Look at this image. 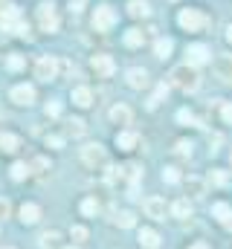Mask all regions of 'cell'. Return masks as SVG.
<instances>
[{
  "instance_id": "cell-1",
  "label": "cell",
  "mask_w": 232,
  "mask_h": 249,
  "mask_svg": "<svg viewBox=\"0 0 232 249\" xmlns=\"http://www.w3.org/2000/svg\"><path fill=\"white\" fill-rule=\"evenodd\" d=\"M169 78H172L174 87H177V90H183V93H194V90L200 87L197 67H192V64H180V67H174Z\"/></svg>"
},
{
  "instance_id": "cell-2",
  "label": "cell",
  "mask_w": 232,
  "mask_h": 249,
  "mask_svg": "<svg viewBox=\"0 0 232 249\" xmlns=\"http://www.w3.org/2000/svg\"><path fill=\"white\" fill-rule=\"evenodd\" d=\"M177 23H180V29H186V32H200V29L209 26V18H206L200 9H183V12L177 15Z\"/></svg>"
},
{
  "instance_id": "cell-3",
  "label": "cell",
  "mask_w": 232,
  "mask_h": 249,
  "mask_svg": "<svg viewBox=\"0 0 232 249\" xmlns=\"http://www.w3.org/2000/svg\"><path fill=\"white\" fill-rule=\"evenodd\" d=\"M81 162L90 165V168H99V165L108 162V154H105V148H102L99 142H90V145L81 148Z\"/></svg>"
},
{
  "instance_id": "cell-4",
  "label": "cell",
  "mask_w": 232,
  "mask_h": 249,
  "mask_svg": "<svg viewBox=\"0 0 232 249\" xmlns=\"http://www.w3.org/2000/svg\"><path fill=\"white\" fill-rule=\"evenodd\" d=\"M15 20H20V9L15 0H0V29L3 32H12Z\"/></svg>"
},
{
  "instance_id": "cell-5",
  "label": "cell",
  "mask_w": 232,
  "mask_h": 249,
  "mask_svg": "<svg viewBox=\"0 0 232 249\" xmlns=\"http://www.w3.org/2000/svg\"><path fill=\"white\" fill-rule=\"evenodd\" d=\"M38 23H41L44 32H56L58 29V12L50 0H44V3L38 6Z\"/></svg>"
},
{
  "instance_id": "cell-6",
  "label": "cell",
  "mask_w": 232,
  "mask_h": 249,
  "mask_svg": "<svg viewBox=\"0 0 232 249\" xmlns=\"http://www.w3.org/2000/svg\"><path fill=\"white\" fill-rule=\"evenodd\" d=\"M114 23H116V12L111 6H99L93 12V29L96 32H108V29H114Z\"/></svg>"
},
{
  "instance_id": "cell-7",
  "label": "cell",
  "mask_w": 232,
  "mask_h": 249,
  "mask_svg": "<svg viewBox=\"0 0 232 249\" xmlns=\"http://www.w3.org/2000/svg\"><path fill=\"white\" fill-rule=\"evenodd\" d=\"M58 75V61L53 55H41L38 61H35V78H41V81H53Z\"/></svg>"
},
{
  "instance_id": "cell-8",
  "label": "cell",
  "mask_w": 232,
  "mask_h": 249,
  "mask_svg": "<svg viewBox=\"0 0 232 249\" xmlns=\"http://www.w3.org/2000/svg\"><path fill=\"white\" fill-rule=\"evenodd\" d=\"M212 61V53H209V47H203V44H189V50H186V64H192V67H203V64Z\"/></svg>"
},
{
  "instance_id": "cell-9",
  "label": "cell",
  "mask_w": 232,
  "mask_h": 249,
  "mask_svg": "<svg viewBox=\"0 0 232 249\" xmlns=\"http://www.w3.org/2000/svg\"><path fill=\"white\" fill-rule=\"evenodd\" d=\"M12 102L15 105H20V107H29L32 102H35V87L32 84H18V87H12Z\"/></svg>"
},
{
  "instance_id": "cell-10",
  "label": "cell",
  "mask_w": 232,
  "mask_h": 249,
  "mask_svg": "<svg viewBox=\"0 0 232 249\" xmlns=\"http://www.w3.org/2000/svg\"><path fill=\"white\" fill-rule=\"evenodd\" d=\"M90 67H93V72H96L99 78H111L114 70H116V64H114L111 55H93V58H90Z\"/></svg>"
},
{
  "instance_id": "cell-11",
  "label": "cell",
  "mask_w": 232,
  "mask_h": 249,
  "mask_svg": "<svg viewBox=\"0 0 232 249\" xmlns=\"http://www.w3.org/2000/svg\"><path fill=\"white\" fill-rule=\"evenodd\" d=\"M215 75H218L224 84H232V55L230 53H224V55L215 58Z\"/></svg>"
},
{
  "instance_id": "cell-12",
  "label": "cell",
  "mask_w": 232,
  "mask_h": 249,
  "mask_svg": "<svg viewBox=\"0 0 232 249\" xmlns=\"http://www.w3.org/2000/svg\"><path fill=\"white\" fill-rule=\"evenodd\" d=\"M166 200L163 197H148L145 200V214L148 217H154V220H166Z\"/></svg>"
},
{
  "instance_id": "cell-13",
  "label": "cell",
  "mask_w": 232,
  "mask_h": 249,
  "mask_svg": "<svg viewBox=\"0 0 232 249\" xmlns=\"http://www.w3.org/2000/svg\"><path fill=\"white\" fill-rule=\"evenodd\" d=\"M125 78H128V87H134V90L148 87V72H145L142 67H131V70L125 72Z\"/></svg>"
},
{
  "instance_id": "cell-14",
  "label": "cell",
  "mask_w": 232,
  "mask_h": 249,
  "mask_svg": "<svg viewBox=\"0 0 232 249\" xmlns=\"http://www.w3.org/2000/svg\"><path fill=\"white\" fill-rule=\"evenodd\" d=\"M38 220H41V206L23 203V206H20V223H23V226H32V223H38Z\"/></svg>"
},
{
  "instance_id": "cell-15",
  "label": "cell",
  "mask_w": 232,
  "mask_h": 249,
  "mask_svg": "<svg viewBox=\"0 0 232 249\" xmlns=\"http://www.w3.org/2000/svg\"><path fill=\"white\" fill-rule=\"evenodd\" d=\"M70 102H73L76 107H90V105H93V93H90L87 87H73Z\"/></svg>"
},
{
  "instance_id": "cell-16",
  "label": "cell",
  "mask_w": 232,
  "mask_h": 249,
  "mask_svg": "<svg viewBox=\"0 0 232 249\" xmlns=\"http://www.w3.org/2000/svg\"><path fill=\"white\" fill-rule=\"evenodd\" d=\"M116 145H119V151H134L139 145V136L134 130H119L116 133Z\"/></svg>"
},
{
  "instance_id": "cell-17",
  "label": "cell",
  "mask_w": 232,
  "mask_h": 249,
  "mask_svg": "<svg viewBox=\"0 0 232 249\" xmlns=\"http://www.w3.org/2000/svg\"><path fill=\"white\" fill-rule=\"evenodd\" d=\"M108 116H111V122L114 124H131V119H134V113H131L128 105H114Z\"/></svg>"
},
{
  "instance_id": "cell-18",
  "label": "cell",
  "mask_w": 232,
  "mask_h": 249,
  "mask_svg": "<svg viewBox=\"0 0 232 249\" xmlns=\"http://www.w3.org/2000/svg\"><path fill=\"white\" fill-rule=\"evenodd\" d=\"M212 217H215L218 223H224L227 229H232V209L227 203H212Z\"/></svg>"
},
{
  "instance_id": "cell-19",
  "label": "cell",
  "mask_w": 232,
  "mask_h": 249,
  "mask_svg": "<svg viewBox=\"0 0 232 249\" xmlns=\"http://www.w3.org/2000/svg\"><path fill=\"white\" fill-rule=\"evenodd\" d=\"M128 15H131V18H148V15H151L148 0H131V3H128Z\"/></svg>"
},
{
  "instance_id": "cell-20",
  "label": "cell",
  "mask_w": 232,
  "mask_h": 249,
  "mask_svg": "<svg viewBox=\"0 0 232 249\" xmlns=\"http://www.w3.org/2000/svg\"><path fill=\"white\" fill-rule=\"evenodd\" d=\"M20 148V136H15V133H0V151L3 154H15Z\"/></svg>"
},
{
  "instance_id": "cell-21",
  "label": "cell",
  "mask_w": 232,
  "mask_h": 249,
  "mask_svg": "<svg viewBox=\"0 0 232 249\" xmlns=\"http://www.w3.org/2000/svg\"><path fill=\"white\" fill-rule=\"evenodd\" d=\"M139 244L145 249H157L160 247V235L154 229H139Z\"/></svg>"
},
{
  "instance_id": "cell-22",
  "label": "cell",
  "mask_w": 232,
  "mask_h": 249,
  "mask_svg": "<svg viewBox=\"0 0 232 249\" xmlns=\"http://www.w3.org/2000/svg\"><path fill=\"white\" fill-rule=\"evenodd\" d=\"M172 50H174V41H172V38H160V41L154 44V55H157V58H163V61L172 55Z\"/></svg>"
},
{
  "instance_id": "cell-23",
  "label": "cell",
  "mask_w": 232,
  "mask_h": 249,
  "mask_svg": "<svg viewBox=\"0 0 232 249\" xmlns=\"http://www.w3.org/2000/svg\"><path fill=\"white\" fill-rule=\"evenodd\" d=\"M172 214H174V217H192V203H189L186 197L174 200V203H172Z\"/></svg>"
},
{
  "instance_id": "cell-24",
  "label": "cell",
  "mask_w": 232,
  "mask_h": 249,
  "mask_svg": "<svg viewBox=\"0 0 232 249\" xmlns=\"http://www.w3.org/2000/svg\"><path fill=\"white\" fill-rule=\"evenodd\" d=\"M125 44H128L131 50L142 47V44H145V32H142V29H128V32H125Z\"/></svg>"
},
{
  "instance_id": "cell-25",
  "label": "cell",
  "mask_w": 232,
  "mask_h": 249,
  "mask_svg": "<svg viewBox=\"0 0 232 249\" xmlns=\"http://www.w3.org/2000/svg\"><path fill=\"white\" fill-rule=\"evenodd\" d=\"M122 174H125V180H131V186H136V183L142 180V165H136V162H128V165L122 168Z\"/></svg>"
},
{
  "instance_id": "cell-26",
  "label": "cell",
  "mask_w": 232,
  "mask_h": 249,
  "mask_svg": "<svg viewBox=\"0 0 232 249\" xmlns=\"http://www.w3.org/2000/svg\"><path fill=\"white\" fill-rule=\"evenodd\" d=\"M41 249H64V247H61V235H58L56 229L41 235Z\"/></svg>"
},
{
  "instance_id": "cell-27",
  "label": "cell",
  "mask_w": 232,
  "mask_h": 249,
  "mask_svg": "<svg viewBox=\"0 0 232 249\" xmlns=\"http://www.w3.org/2000/svg\"><path fill=\"white\" fill-rule=\"evenodd\" d=\"M186 191H189L192 197H203V191H206V183H203L200 177H189V180H186Z\"/></svg>"
},
{
  "instance_id": "cell-28",
  "label": "cell",
  "mask_w": 232,
  "mask_h": 249,
  "mask_svg": "<svg viewBox=\"0 0 232 249\" xmlns=\"http://www.w3.org/2000/svg\"><path fill=\"white\" fill-rule=\"evenodd\" d=\"M81 214H84V217H96V214H99V203H96L93 197H84V200H81Z\"/></svg>"
},
{
  "instance_id": "cell-29",
  "label": "cell",
  "mask_w": 232,
  "mask_h": 249,
  "mask_svg": "<svg viewBox=\"0 0 232 249\" xmlns=\"http://www.w3.org/2000/svg\"><path fill=\"white\" fill-rule=\"evenodd\" d=\"M84 130H87V124L81 119H67V133L70 136H84Z\"/></svg>"
},
{
  "instance_id": "cell-30",
  "label": "cell",
  "mask_w": 232,
  "mask_h": 249,
  "mask_svg": "<svg viewBox=\"0 0 232 249\" xmlns=\"http://www.w3.org/2000/svg\"><path fill=\"white\" fill-rule=\"evenodd\" d=\"M116 220V226H122V229H131L134 223H136V217H134V212H119L114 217Z\"/></svg>"
},
{
  "instance_id": "cell-31",
  "label": "cell",
  "mask_w": 232,
  "mask_h": 249,
  "mask_svg": "<svg viewBox=\"0 0 232 249\" xmlns=\"http://www.w3.org/2000/svg\"><path fill=\"white\" fill-rule=\"evenodd\" d=\"M29 171H32V165L15 162V165H12V180H23V177H29Z\"/></svg>"
},
{
  "instance_id": "cell-32",
  "label": "cell",
  "mask_w": 232,
  "mask_h": 249,
  "mask_svg": "<svg viewBox=\"0 0 232 249\" xmlns=\"http://www.w3.org/2000/svg\"><path fill=\"white\" fill-rule=\"evenodd\" d=\"M177 122L180 124H197V119H194L192 110H177Z\"/></svg>"
},
{
  "instance_id": "cell-33",
  "label": "cell",
  "mask_w": 232,
  "mask_h": 249,
  "mask_svg": "<svg viewBox=\"0 0 232 249\" xmlns=\"http://www.w3.org/2000/svg\"><path fill=\"white\" fill-rule=\"evenodd\" d=\"M163 180L166 183H180V168H163Z\"/></svg>"
},
{
  "instance_id": "cell-34",
  "label": "cell",
  "mask_w": 232,
  "mask_h": 249,
  "mask_svg": "<svg viewBox=\"0 0 232 249\" xmlns=\"http://www.w3.org/2000/svg\"><path fill=\"white\" fill-rule=\"evenodd\" d=\"M23 55H18V53H15V55H9V61H6V67H9V70H23Z\"/></svg>"
},
{
  "instance_id": "cell-35",
  "label": "cell",
  "mask_w": 232,
  "mask_h": 249,
  "mask_svg": "<svg viewBox=\"0 0 232 249\" xmlns=\"http://www.w3.org/2000/svg\"><path fill=\"white\" fill-rule=\"evenodd\" d=\"M70 238H73V241H87V229H84V226H73V229H70Z\"/></svg>"
},
{
  "instance_id": "cell-36",
  "label": "cell",
  "mask_w": 232,
  "mask_h": 249,
  "mask_svg": "<svg viewBox=\"0 0 232 249\" xmlns=\"http://www.w3.org/2000/svg\"><path fill=\"white\" fill-rule=\"evenodd\" d=\"M221 116H224L227 124H232V102H224V105H221Z\"/></svg>"
},
{
  "instance_id": "cell-37",
  "label": "cell",
  "mask_w": 232,
  "mask_h": 249,
  "mask_svg": "<svg viewBox=\"0 0 232 249\" xmlns=\"http://www.w3.org/2000/svg\"><path fill=\"white\" fill-rule=\"evenodd\" d=\"M12 32H15V35H29V26H26L23 20H15V26H12Z\"/></svg>"
},
{
  "instance_id": "cell-38",
  "label": "cell",
  "mask_w": 232,
  "mask_h": 249,
  "mask_svg": "<svg viewBox=\"0 0 232 249\" xmlns=\"http://www.w3.org/2000/svg\"><path fill=\"white\" fill-rule=\"evenodd\" d=\"M221 142H224V139H221V133H212V136H209V151H212V154H218V145H221Z\"/></svg>"
},
{
  "instance_id": "cell-39",
  "label": "cell",
  "mask_w": 232,
  "mask_h": 249,
  "mask_svg": "<svg viewBox=\"0 0 232 249\" xmlns=\"http://www.w3.org/2000/svg\"><path fill=\"white\" fill-rule=\"evenodd\" d=\"M9 212H12L9 200H6V197H0V220H6V217H9Z\"/></svg>"
},
{
  "instance_id": "cell-40",
  "label": "cell",
  "mask_w": 232,
  "mask_h": 249,
  "mask_svg": "<svg viewBox=\"0 0 232 249\" xmlns=\"http://www.w3.org/2000/svg\"><path fill=\"white\" fill-rule=\"evenodd\" d=\"M177 154L189 157V154H192V142H186V139H183V142H177Z\"/></svg>"
},
{
  "instance_id": "cell-41",
  "label": "cell",
  "mask_w": 232,
  "mask_h": 249,
  "mask_svg": "<svg viewBox=\"0 0 232 249\" xmlns=\"http://www.w3.org/2000/svg\"><path fill=\"white\" fill-rule=\"evenodd\" d=\"M209 180H212L215 186H224V183H227V174H224V171H212V177H209Z\"/></svg>"
},
{
  "instance_id": "cell-42",
  "label": "cell",
  "mask_w": 232,
  "mask_h": 249,
  "mask_svg": "<svg viewBox=\"0 0 232 249\" xmlns=\"http://www.w3.org/2000/svg\"><path fill=\"white\" fill-rule=\"evenodd\" d=\"M47 116L58 119V116H61V105H56V102H53V105H47Z\"/></svg>"
},
{
  "instance_id": "cell-43",
  "label": "cell",
  "mask_w": 232,
  "mask_h": 249,
  "mask_svg": "<svg viewBox=\"0 0 232 249\" xmlns=\"http://www.w3.org/2000/svg\"><path fill=\"white\" fill-rule=\"evenodd\" d=\"M47 145H53V148H61V145H64V139H61V136H47Z\"/></svg>"
},
{
  "instance_id": "cell-44",
  "label": "cell",
  "mask_w": 232,
  "mask_h": 249,
  "mask_svg": "<svg viewBox=\"0 0 232 249\" xmlns=\"http://www.w3.org/2000/svg\"><path fill=\"white\" fill-rule=\"evenodd\" d=\"M189 249H209V244H203V241H197V244H192Z\"/></svg>"
},
{
  "instance_id": "cell-45",
  "label": "cell",
  "mask_w": 232,
  "mask_h": 249,
  "mask_svg": "<svg viewBox=\"0 0 232 249\" xmlns=\"http://www.w3.org/2000/svg\"><path fill=\"white\" fill-rule=\"evenodd\" d=\"M227 41H230V44H232V23H230V26H227Z\"/></svg>"
},
{
  "instance_id": "cell-46",
  "label": "cell",
  "mask_w": 232,
  "mask_h": 249,
  "mask_svg": "<svg viewBox=\"0 0 232 249\" xmlns=\"http://www.w3.org/2000/svg\"><path fill=\"white\" fill-rule=\"evenodd\" d=\"M64 249H78V247H64Z\"/></svg>"
},
{
  "instance_id": "cell-47",
  "label": "cell",
  "mask_w": 232,
  "mask_h": 249,
  "mask_svg": "<svg viewBox=\"0 0 232 249\" xmlns=\"http://www.w3.org/2000/svg\"><path fill=\"white\" fill-rule=\"evenodd\" d=\"M3 249H15V247H3Z\"/></svg>"
},
{
  "instance_id": "cell-48",
  "label": "cell",
  "mask_w": 232,
  "mask_h": 249,
  "mask_svg": "<svg viewBox=\"0 0 232 249\" xmlns=\"http://www.w3.org/2000/svg\"><path fill=\"white\" fill-rule=\"evenodd\" d=\"M0 116H3V110H0Z\"/></svg>"
},
{
  "instance_id": "cell-49",
  "label": "cell",
  "mask_w": 232,
  "mask_h": 249,
  "mask_svg": "<svg viewBox=\"0 0 232 249\" xmlns=\"http://www.w3.org/2000/svg\"><path fill=\"white\" fill-rule=\"evenodd\" d=\"M230 162H232V157H230Z\"/></svg>"
}]
</instances>
